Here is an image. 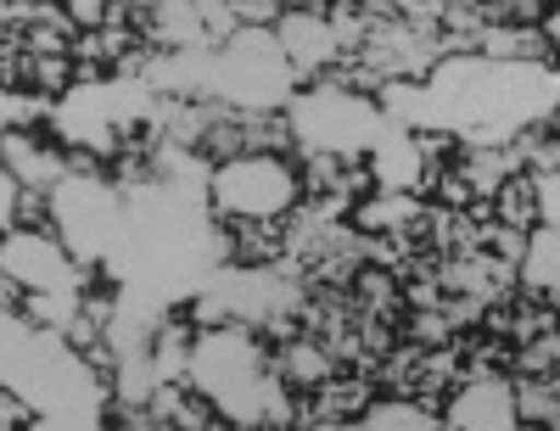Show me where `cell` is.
<instances>
[{"mask_svg":"<svg viewBox=\"0 0 560 431\" xmlns=\"http://www.w3.org/2000/svg\"><path fill=\"white\" fill-rule=\"evenodd\" d=\"M185 381L213 398L224 426H298L292 387H287V375L275 370V342H264L253 325L197 330Z\"/></svg>","mask_w":560,"mask_h":431,"instance_id":"cell-3","label":"cell"},{"mask_svg":"<svg viewBox=\"0 0 560 431\" xmlns=\"http://www.w3.org/2000/svg\"><path fill=\"white\" fill-rule=\"evenodd\" d=\"M51 113H57V102H51V95H39V90H28V84L0 95V124H7V129H45Z\"/></svg>","mask_w":560,"mask_h":431,"instance_id":"cell-16","label":"cell"},{"mask_svg":"<svg viewBox=\"0 0 560 431\" xmlns=\"http://www.w3.org/2000/svg\"><path fill=\"white\" fill-rule=\"evenodd\" d=\"M527 235L533 230H516V224H482V247L493 253V258H504V264H516L522 269V258H527Z\"/></svg>","mask_w":560,"mask_h":431,"instance_id":"cell-18","label":"cell"},{"mask_svg":"<svg viewBox=\"0 0 560 431\" xmlns=\"http://www.w3.org/2000/svg\"><path fill=\"white\" fill-rule=\"evenodd\" d=\"M62 7H68L73 28L90 34V28H107V23H113V7H118V0H62Z\"/></svg>","mask_w":560,"mask_h":431,"instance_id":"cell-19","label":"cell"},{"mask_svg":"<svg viewBox=\"0 0 560 431\" xmlns=\"http://www.w3.org/2000/svg\"><path fill=\"white\" fill-rule=\"evenodd\" d=\"M364 163H370V174H376L382 190H415V197L432 190V163H427V152H420V135L404 129V124H393L376 147H370Z\"/></svg>","mask_w":560,"mask_h":431,"instance_id":"cell-12","label":"cell"},{"mask_svg":"<svg viewBox=\"0 0 560 431\" xmlns=\"http://www.w3.org/2000/svg\"><path fill=\"white\" fill-rule=\"evenodd\" d=\"M0 158H7V168L34 185V190H57L73 168H68V147L51 135V124L45 129H7V140H0Z\"/></svg>","mask_w":560,"mask_h":431,"instance_id":"cell-11","label":"cell"},{"mask_svg":"<svg viewBox=\"0 0 560 431\" xmlns=\"http://www.w3.org/2000/svg\"><path fill=\"white\" fill-rule=\"evenodd\" d=\"M477 7L488 12V23H510V12H516V0H477Z\"/></svg>","mask_w":560,"mask_h":431,"instance_id":"cell-22","label":"cell"},{"mask_svg":"<svg viewBox=\"0 0 560 431\" xmlns=\"http://www.w3.org/2000/svg\"><path fill=\"white\" fill-rule=\"evenodd\" d=\"M280 12H287L280 0H236V18H242L247 28H275Z\"/></svg>","mask_w":560,"mask_h":431,"instance_id":"cell-20","label":"cell"},{"mask_svg":"<svg viewBox=\"0 0 560 431\" xmlns=\"http://www.w3.org/2000/svg\"><path fill=\"white\" fill-rule=\"evenodd\" d=\"M0 275H12L23 292H90L102 280V269L79 264L57 230H7L0 235Z\"/></svg>","mask_w":560,"mask_h":431,"instance_id":"cell-8","label":"cell"},{"mask_svg":"<svg viewBox=\"0 0 560 431\" xmlns=\"http://www.w3.org/2000/svg\"><path fill=\"white\" fill-rule=\"evenodd\" d=\"M208 202L219 219H287L303 202L298 152H242L213 163Z\"/></svg>","mask_w":560,"mask_h":431,"instance_id":"cell-6","label":"cell"},{"mask_svg":"<svg viewBox=\"0 0 560 431\" xmlns=\"http://www.w3.org/2000/svg\"><path fill=\"white\" fill-rule=\"evenodd\" d=\"M443 426H454V431H510V426H522L516 375H499V370L459 375V387L443 398Z\"/></svg>","mask_w":560,"mask_h":431,"instance_id":"cell-9","label":"cell"},{"mask_svg":"<svg viewBox=\"0 0 560 431\" xmlns=\"http://www.w3.org/2000/svg\"><path fill=\"white\" fill-rule=\"evenodd\" d=\"M303 90L287 45L275 28H236L224 45H213V79L208 95L236 113H287L292 95Z\"/></svg>","mask_w":560,"mask_h":431,"instance_id":"cell-5","label":"cell"},{"mask_svg":"<svg viewBox=\"0 0 560 431\" xmlns=\"http://www.w3.org/2000/svg\"><path fill=\"white\" fill-rule=\"evenodd\" d=\"M287 124H292L298 152H331L342 163H364L370 147L393 129V118L382 113L376 95L353 90V84H337V79L303 84L292 95V107H287Z\"/></svg>","mask_w":560,"mask_h":431,"instance_id":"cell-4","label":"cell"},{"mask_svg":"<svg viewBox=\"0 0 560 431\" xmlns=\"http://www.w3.org/2000/svg\"><path fill=\"white\" fill-rule=\"evenodd\" d=\"M364 431H438L443 426V409L415 398V393H376L359 415Z\"/></svg>","mask_w":560,"mask_h":431,"instance_id":"cell-13","label":"cell"},{"mask_svg":"<svg viewBox=\"0 0 560 431\" xmlns=\"http://www.w3.org/2000/svg\"><path fill=\"white\" fill-rule=\"evenodd\" d=\"M28 90L62 102V95L73 90V57H28Z\"/></svg>","mask_w":560,"mask_h":431,"instance_id":"cell-17","label":"cell"},{"mask_svg":"<svg viewBox=\"0 0 560 431\" xmlns=\"http://www.w3.org/2000/svg\"><path fill=\"white\" fill-rule=\"evenodd\" d=\"M538 208H544V224L560 230V168L555 174H538Z\"/></svg>","mask_w":560,"mask_h":431,"instance_id":"cell-21","label":"cell"},{"mask_svg":"<svg viewBox=\"0 0 560 431\" xmlns=\"http://www.w3.org/2000/svg\"><path fill=\"white\" fill-rule=\"evenodd\" d=\"M544 28H549V39H555V45H560V7H555V18H549V23H544Z\"/></svg>","mask_w":560,"mask_h":431,"instance_id":"cell-23","label":"cell"},{"mask_svg":"<svg viewBox=\"0 0 560 431\" xmlns=\"http://www.w3.org/2000/svg\"><path fill=\"white\" fill-rule=\"evenodd\" d=\"M522 292H533V298H560V230H549V224H538L533 235H527V258H522Z\"/></svg>","mask_w":560,"mask_h":431,"instance_id":"cell-14","label":"cell"},{"mask_svg":"<svg viewBox=\"0 0 560 431\" xmlns=\"http://www.w3.org/2000/svg\"><path fill=\"white\" fill-rule=\"evenodd\" d=\"M493 213H499V224L538 230V224H544V208H538V174H533V168L510 174V179L493 190Z\"/></svg>","mask_w":560,"mask_h":431,"instance_id":"cell-15","label":"cell"},{"mask_svg":"<svg viewBox=\"0 0 560 431\" xmlns=\"http://www.w3.org/2000/svg\"><path fill=\"white\" fill-rule=\"evenodd\" d=\"M560 107V68L544 62H499L482 51L443 57L427 73V124L448 129L459 147H510L527 124Z\"/></svg>","mask_w":560,"mask_h":431,"instance_id":"cell-1","label":"cell"},{"mask_svg":"<svg viewBox=\"0 0 560 431\" xmlns=\"http://www.w3.org/2000/svg\"><path fill=\"white\" fill-rule=\"evenodd\" d=\"M275 34H280V45H287V57H292V68H298L303 84L325 79L348 57L337 28H331V18L314 12V7H287V12H280V23H275Z\"/></svg>","mask_w":560,"mask_h":431,"instance_id":"cell-10","label":"cell"},{"mask_svg":"<svg viewBox=\"0 0 560 431\" xmlns=\"http://www.w3.org/2000/svg\"><path fill=\"white\" fill-rule=\"evenodd\" d=\"M0 381L34 404V431H96L113 409V381L62 330L34 325L23 308L0 314Z\"/></svg>","mask_w":560,"mask_h":431,"instance_id":"cell-2","label":"cell"},{"mask_svg":"<svg viewBox=\"0 0 560 431\" xmlns=\"http://www.w3.org/2000/svg\"><path fill=\"white\" fill-rule=\"evenodd\" d=\"M124 219H129V197L113 185V174H68L51 190V230L62 235V247L102 269L118 242H124Z\"/></svg>","mask_w":560,"mask_h":431,"instance_id":"cell-7","label":"cell"}]
</instances>
